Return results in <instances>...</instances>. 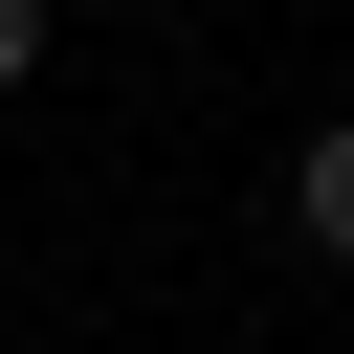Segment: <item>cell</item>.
Returning a JSON list of instances; mask_svg holds the SVG:
<instances>
[{"instance_id": "obj_3", "label": "cell", "mask_w": 354, "mask_h": 354, "mask_svg": "<svg viewBox=\"0 0 354 354\" xmlns=\"http://www.w3.org/2000/svg\"><path fill=\"white\" fill-rule=\"evenodd\" d=\"M133 22H177V0H133Z\"/></svg>"}, {"instance_id": "obj_2", "label": "cell", "mask_w": 354, "mask_h": 354, "mask_svg": "<svg viewBox=\"0 0 354 354\" xmlns=\"http://www.w3.org/2000/svg\"><path fill=\"white\" fill-rule=\"evenodd\" d=\"M44 22H66V0H0V88H22V66H44Z\"/></svg>"}, {"instance_id": "obj_1", "label": "cell", "mask_w": 354, "mask_h": 354, "mask_svg": "<svg viewBox=\"0 0 354 354\" xmlns=\"http://www.w3.org/2000/svg\"><path fill=\"white\" fill-rule=\"evenodd\" d=\"M288 243H310V266H354V133H310V155H288Z\"/></svg>"}]
</instances>
